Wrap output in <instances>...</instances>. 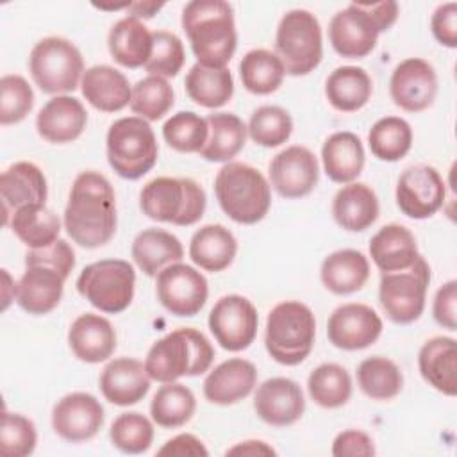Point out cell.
Returning <instances> with one entry per match:
<instances>
[{
	"label": "cell",
	"instance_id": "obj_1",
	"mask_svg": "<svg viewBox=\"0 0 457 457\" xmlns=\"http://www.w3.org/2000/svg\"><path fill=\"white\" fill-rule=\"evenodd\" d=\"M62 223L82 248H98L112 239L118 227L116 195L105 175L87 170L75 177Z\"/></svg>",
	"mask_w": 457,
	"mask_h": 457
},
{
	"label": "cell",
	"instance_id": "obj_2",
	"mask_svg": "<svg viewBox=\"0 0 457 457\" xmlns=\"http://www.w3.org/2000/svg\"><path fill=\"white\" fill-rule=\"evenodd\" d=\"M180 23L198 64L207 68H227L237 48L234 9L228 2H187L182 9Z\"/></svg>",
	"mask_w": 457,
	"mask_h": 457
},
{
	"label": "cell",
	"instance_id": "obj_3",
	"mask_svg": "<svg viewBox=\"0 0 457 457\" xmlns=\"http://www.w3.org/2000/svg\"><path fill=\"white\" fill-rule=\"evenodd\" d=\"M396 2H353L337 11L328 23V41L334 52L346 59L370 55L380 32L389 30L398 20Z\"/></svg>",
	"mask_w": 457,
	"mask_h": 457
},
{
	"label": "cell",
	"instance_id": "obj_4",
	"mask_svg": "<svg viewBox=\"0 0 457 457\" xmlns=\"http://www.w3.org/2000/svg\"><path fill=\"white\" fill-rule=\"evenodd\" d=\"M214 361L211 341L193 327H182L157 339L145 359V370L152 380L175 382L180 377L205 373Z\"/></svg>",
	"mask_w": 457,
	"mask_h": 457
},
{
	"label": "cell",
	"instance_id": "obj_5",
	"mask_svg": "<svg viewBox=\"0 0 457 457\" xmlns=\"http://www.w3.org/2000/svg\"><path fill=\"white\" fill-rule=\"evenodd\" d=\"M214 195L221 211L236 223L255 225L271 207V186L266 177L245 162H227L214 179Z\"/></svg>",
	"mask_w": 457,
	"mask_h": 457
},
{
	"label": "cell",
	"instance_id": "obj_6",
	"mask_svg": "<svg viewBox=\"0 0 457 457\" xmlns=\"http://www.w3.org/2000/svg\"><path fill=\"white\" fill-rule=\"evenodd\" d=\"M316 320L309 305L298 300L277 303L266 318L264 346L270 357L282 366H296L312 352Z\"/></svg>",
	"mask_w": 457,
	"mask_h": 457
},
{
	"label": "cell",
	"instance_id": "obj_7",
	"mask_svg": "<svg viewBox=\"0 0 457 457\" xmlns=\"http://www.w3.org/2000/svg\"><path fill=\"white\" fill-rule=\"evenodd\" d=\"M207 207L204 187L189 177H155L139 193V209L154 221L189 227Z\"/></svg>",
	"mask_w": 457,
	"mask_h": 457
},
{
	"label": "cell",
	"instance_id": "obj_8",
	"mask_svg": "<svg viewBox=\"0 0 457 457\" xmlns=\"http://www.w3.org/2000/svg\"><path fill=\"white\" fill-rule=\"evenodd\" d=\"M109 166L127 180H137L157 162L159 145L150 123L139 116H125L111 123L105 136Z\"/></svg>",
	"mask_w": 457,
	"mask_h": 457
},
{
	"label": "cell",
	"instance_id": "obj_9",
	"mask_svg": "<svg viewBox=\"0 0 457 457\" xmlns=\"http://www.w3.org/2000/svg\"><path fill=\"white\" fill-rule=\"evenodd\" d=\"M29 71L43 93L57 96L75 91L86 70L80 50L70 39L48 36L32 46Z\"/></svg>",
	"mask_w": 457,
	"mask_h": 457
},
{
	"label": "cell",
	"instance_id": "obj_10",
	"mask_svg": "<svg viewBox=\"0 0 457 457\" xmlns=\"http://www.w3.org/2000/svg\"><path fill=\"white\" fill-rule=\"evenodd\" d=\"M275 54L286 73L302 77L311 73L323 57V36L318 18L307 9L287 11L275 34Z\"/></svg>",
	"mask_w": 457,
	"mask_h": 457
},
{
	"label": "cell",
	"instance_id": "obj_11",
	"mask_svg": "<svg viewBox=\"0 0 457 457\" xmlns=\"http://www.w3.org/2000/svg\"><path fill=\"white\" fill-rule=\"evenodd\" d=\"M134 289V266L123 259H102L91 262L77 278V291L80 296L105 314L123 312L132 303Z\"/></svg>",
	"mask_w": 457,
	"mask_h": 457
},
{
	"label": "cell",
	"instance_id": "obj_12",
	"mask_svg": "<svg viewBox=\"0 0 457 457\" xmlns=\"http://www.w3.org/2000/svg\"><path fill=\"white\" fill-rule=\"evenodd\" d=\"M430 266L421 255L405 270L382 273L378 302L384 314L398 325H409L420 320L425 311Z\"/></svg>",
	"mask_w": 457,
	"mask_h": 457
},
{
	"label": "cell",
	"instance_id": "obj_13",
	"mask_svg": "<svg viewBox=\"0 0 457 457\" xmlns=\"http://www.w3.org/2000/svg\"><path fill=\"white\" fill-rule=\"evenodd\" d=\"M155 295L168 312L189 318L204 309L209 296V284L196 268L173 262L155 275Z\"/></svg>",
	"mask_w": 457,
	"mask_h": 457
},
{
	"label": "cell",
	"instance_id": "obj_14",
	"mask_svg": "<svg viewBox=\"0 0 457 457\" xmlns=\"http://www.w3.org/2000/svg\"><path fill=\"white\" fill-rule=\"evenodd\" d=\"M207 323L223 350L241 352L246 350L257 336L259 314L248 298L225 295L212 305Z\"/></svg>",
	"mask_w": 457,
	"mask_h": 457
},
{
	"label": "cell",
	"instance_id": "obj_15",
	"mask_svg": "<svg viewBox=\"0 0 457 457\" xmlns=\"http://www.w3.org/2000/svg\"><path fill=\"white\" fill-rule=\"evenodd\" d=\"M446 186L434 166L416 164L402 171L396 182V205L407 218L427 220L445 204Z\"/></svg>",
	"mask_w": 457,
	"mask_h": 457
},
{
	"label": "cell",
	"instance_id": "obj_16",
	"mask_svg": "<svg viewBox=\"0 0 457 457\" xmlns=\"http://www.w3.org/2000/svg\"><path fill=\"white\" fill-rule=\"evenodd\" d=\"M389 95L396 107L405 112L428 109L437 95V75L434 66L421 57L400 61L389 79Z\"/></svg>",
	"mask_w": 457,
	"mask_h": 457
},
{
	"label": "cell",
	"instance_id": "obj_17",
	"mask_svg": "<svg viewBox=\"0 0 457 457\" xmlns=\"http://www.w3.org/2000/svg\"><path fill=\"white\" fill-rule=\"evenodd\" d=\"M382 318L366 303H343L327 321V337L332 346L346 352L371 346L382 334Z\"/></svg>",
	"mask_w": 457,
	"mask_h": 457
},
{
	"label": "cell",
	"instance_id": "obj_18",
	"mask_svg": "<svg viewBox=\"0 0 457 457\" xmlns=\"http://www.w3.org/2000/svg\"><path fill=\"white\" fill-rule=\"evenodd\" d=\"M270 186L284 198L307 196L318 184L320 164L316 155L302 145H291L270 162Z\"/></svg>",
	"mask_w": 457,
	"mask_h": 457
},
{
	"label": "cell",
	"instance_id": "obj_19",
	"mask_svg": "<svg viewBox=\"0 0 457 457\" xmlns=\"http://www.w3.org/2000/svg\"><path fill=\"white\" fill-rule=\"evenodd\" d=\"M104 420L100 400L84 391L64 395L52 409V428L68 443H82L95 437Z\"/></svg>",
	"mask_w": 457,
	"mask_h": 457
},
{
	"label": "cell",
	"instance_id": "obj_20",
	"mask_svg": "<svg viewBox=\"0 0 457 457\" xmlns=\"http://www.w3.org/2000/svg\"><path fill=\"white\" fill-rule=\"evenodd\" d=\"M253 411L261 421L271 427H289L303 416V391L293 378H268L255 391Z\"/></svg>",
	"mask_w": 457,
	"mask_h": 457
},
{
	"label": "cell",
	"instance_id": "obj_21",
	"mask_svg": "<svg viewBox=\"0 0 457 457\" xmlns=\"http://www.w3.org/2000/svg\"><path fill=\"white\" fill-rule=\"evenodd\" d=\"M87 125V111L82 102L70 95L50 98L36 116L37 134L54 145L79 139Z\"/></svg>",
	"mask_w": 457,
	"mask_h": 457
},
{
	"label": "cell",
	"instance_id": "obj_22",
	"mask_svg": "<svg viewBox=\"0 0 457 457\" xmlns=\"http://www.w3.org/2000/svg\"><path fill=\"white\" fill-rule=\"evenodd\" d=\"M150 377L145 364L132 357H118L105 364L98 384L109 403L129 407L141 402L150 391Z\"/></svg>",
	"mask_w": 457,
	"mask_h": 457
},
{
	"label": "cell",
	"instance_id": "obj_23",
	"mask_svg": "<svg viewBox=\"0 0 457 457\" xmlns=\"http://www.w3.org/2000/svg\"><path fill=\"white\" fill-rule=\"evenodd\" d=\"M257 386L253 362L232 357L211 370L204 380V396L214 405H232L245 400Z\"/></svg>",
	"mask_w": 457,
	"mask_h": 457
},
{
	"label": "cell",
	"instance_id": "obj_24",
	"mask_svg": "<svg viewBox=\"0 0 457 457\" xmlns=\"http://www.w3.org/2000/svg\"><path fill=\"white\" fill-rule=\"evenodd\" d=\"M0 196L4 207V223H9L11 214L25 205L45 204L48 196L46 177L39 166L29 161L11 164L0 177Z\"/></svg>",
	"mask_w": 457,
	"mask_h": 457
},
{
	"label": "cell",
	"instance_id": "obj_25",
	"mask_svg": "<svg viewBox=\"0 0 457 457\" xmlns=\"http://www.w3.org/2000/svg\"><path fill=\"white\" fill-rule=\"evenodd\" d=\"M64 277L45 264L25 266L23 275L16 282V303L29 314L43 316L52 312L64 291Z\"/></svg>",
	"mask_w": 457,
	"mask_h": 457
},
{
	"label": "cell",
	"instance_id": "obj_26",
	"mask_svg": "<svg viewBox=\"0 0 457 457\" xmlns=\"http://www.w3.org/2000/svg\"><path fill=\"white\" fill-rule=\"evenodd\" d=\"M68 345L79 361L98 364L114 353L116 330L107 318L86 312L71 323L68 330Z\"/></svg>",
	"mask_w": 457,
	"mask_h": 457
},
{
	"label": "cell",
	"instance_id": "obj_27",
	"mask_svg": "<svg viewBox=\"0 0 457 457\" xmlns=\"http://www.w3.org/2000/svg\"><path fill=\"white\" fill-rule=\"evenodd\" d=\"M80 91L87 104L102 112L121 111L130 104L132 96V86L127 77L109 64L87 68L80 80Z\"/></svg>",
	"mask_w": 457,
	"mask_h": 457
},
{
	"label": "cell",
	"instance_id": "obj_28",
	"mask_svg": "<svg viewBox=\"0 0 457 457\" xmlns=\"http://www.w3.org/2000/svg\"><path fill=\"white\" fill-rule=\"evenodd\" d=\"M418 368L428 386L446 396H455L457 345L453 337L436 336L425 341L418 353Z\"/></svg>",
	"mask_w": 457,
	"mask_h": 457
},
{
	"label": "cell",
	"instance_id": "obj_29",
	"mask_svg": "<svg viewBox=\"0 0 457 457\" xmlns=\"http://www.w3.org/2000/svg\"><path fill=\"white\" fill-rule=\"evenodd\" d=\"M380 214L375 191L364 182L343 184L332 198L334 221L348 232H362L370 228Z\"/></svg>",
	"mask_w": 457,
	"mask_h": 457
},
{
	"label": "cell",
	"instance_id": "obj_30",
	"mask_svg": "<svg viewBox=\"0 0 457 457\" xmlns=\"http://www.w3.org/2000/svg\"><path fill=\"white\" fill-rule=\"evenodd\" d=\"M370 257L382 273L409 268L418 257L414 234L400 223H387L370 239Z\"/></svg>",
	"mask_w": 457,
	"mask_h": 457
},
{
	"label": "cell",
	"instance_id": "obj_31",
	"mask_svg": "<svg viewBox=\"0 0 457 457\" xmlns=\"http://www.w3.org/2000/svg\"><path fill=\"white\" fill-rule=\"evenodd\" d=\"M366 161L362 141L357 134L339 130L330 134L321 146V162L327 177L337 184H350L362 173Z\"/></svg>",
	"mask_w": 457,
	"mask_h": 457
},
{
	"label": "cell",
	"instance_id": "obj_32",
	"mask_svg": "<svg viewBox=\"0 0 457 457\" xmlns=\"http://www.w3.org/2000/svg\"><path fill=\"white\" fill-rule=\"evenodd\" d=\"M320 278L327 291L345 296L357 293L370 278L368 257L353 248H341L328 253L320 268Z\"/></svg>",
	"mask_w": 457,
	"mask_h": 457
},
{
	"label": "cell",
	"instance_id": "obj_33",
	"mask_svg": "<svg viewBox=\"0 0 457 457\" xmlns=\"http://www.w3.org/2000/svg\"><path fill=\"white\" fill-rule=\"evenodd\" d=\"M237 253L236 236L221 223L200 227L189 241L191 261L211 273L227 270Z\"/></svg>",
	"mask_w": 457,
	"mask_h": 457
},
{
	"label": "cell",
	"instance_id": "obj_34",
	"mask_svg": "<svg viewBox=\"0 0 457 457\" xmlns=\"http://www.w3.org/2000/svg\"><path fill=\"white\" fill-rule=\"evenodd\" d=\"M130 255L136 266L146 275L155 277L161 270L173 262H180L184 257V248L180 239L157 227L141 230L130 246Z\"/></svg>",
	"mask_w": 457,
	"mask_h": 457
},
{
	"label": "cell",
	"instance_id": "obj_35",
	"mask_svg": "<svg viewBox=\"0 0 457 457\" xmlns=\"http://www.w3.org/2000/svg\"><path fill=\"white\" fill-rule=\"evenodd\" d=\"M107 46L111 57L118 64L134 70L148 62L154 46V36L141 20L125 16L111 27Z\"/></svg>",
	"mask_w": 457,
	"mask_h": 457
},
{
	"label": "cell",
	"instance_id": "obj_36",
	"mask_svg": "<svg viewBox=\"0 0 457 457\" xmlns=\"http://www.w3.org/2000/svg\"><path fill=\"white\" fill-rule=\"evenodd\" d=\"M373 93L371 77L359 66H339L325 80V96L339 112L362 109Z\"/></svg>",
	"mask_w": 457,
	"mask_h": 457
},
{
	"label": "cell",
	"instance_id": "obj_37",
	"mask_svg": "<svg viewBox=\"0 0 457 457\" xmlns=\"http://www.w3.org/2000/svg\"><path fill=\"white\" fill-rule=\"evenodd\" d=\"M209 137L205 146L198 152L209 162H230L246 143V125L232 112H212L207 118Z\"/></svg>",
	"mask_w": 457,
	"mask_h": 457
},
{
	"label": "cell",
	"instance_id": "obj_38",
	"mask_svg": "<svg viewBox=\"0 0 457 457\" xmlns=\"http://www.w3.org/2000/svg\"><path fill=\"white\" fill-rule=\"evenodd\" d=\"M12 234L29 248H43L59 239L61 220L45 204L16 209L9 218Z\"/></svg>",
	"mask_w": 457,
	"mask_h": 457
},
{
	"label": "cell",
	"instance_id": "obj_39",
	"mask_svg": "<svg viewBox=\"0 0 457 457\" xmlns=\"http://www.w3.org/2000/svg\"><path fill=\"white\" fill-rule=\"evenodd\" d=\"M187 96L207 109H218L230 102L234 95V79L228 68H207L193 64L184 79Z\"/></svg>",
	"mask_w": 457,
	"mask_h": 457
},
{
	"label": "cell",
	"instance_id": "obj_40",
	"mask_svg": "<svg viewBox=\"0 0 457 457\" xmlns=\"http://www.w3.org/2000/svg\"><path fill=\"white\" fill-rule=\"evenodd\" d=\"M239 77L245 89L252 95H271L282 86L286 70L275 52L253 48L243 55Z\"/></svg>",
	"mask_w": 457,
	"mask_h": 457
},
{
	"label": "cell",
	"instance_id": "obj_41",
	"mask_svg": "<svg viewBox=\"0 0 457 457\" xmlns=\"http://www.w3.org/2000/svg\"><path fill=\"white\" fill-rule=\"evenodd\" d=\"M196 411L193 391L180 382H164L150 402V416L162 428L186 425Z\"/></svg>",
	"mask_w": 457,
	"mask_h": 457
},
{
	"label": "cell",
	"instance_id": "obj_42",
	"mask_svg": "<svg viewBox=\"0 0 457 457\" xmlns=\"http://www.w3.org/2000/svg\"><path fill=\"white\" fill-rule=\"evenodd\" d=\"M359 389L371 400L387 402L400 395L403 387V375L395 361L373 355L357 366Z\"/></svg>",
	"mask_w": 457,
	"mask_h": 457
},
{
	"label": "cell",
	"instance_id": "obj_43",
	"mask_svg": "<svg viewBox=\"0 0 457 457\" xmlns=\"http://www.w3.org/2000/svg\"><path fill=\"white\" fill-rule=\"evenodd\" d=\"M352 377L346 368L336 362H323L307 378L311 400L323 409L343 407L352 396Z\"/></svg>",
	"mask_w": 457,
	"mask_h": 457
},
{
	"label": "cell",
	"instance_id": "obj_44",
	"mask_svg": "<svg viewBox=\"0 0 457 457\" xmlns=\"http://www.w3.org/2000/svg\"><path fill=\"white\" fill-rule=\"evenodd\" d=\"M371 154L386 162L403 159L412 146V129L400 116H384L377 120L368 134Z\"/></svg>",
	"mask_w": 457,
	"mask_h": 457
},
{
	"label": "cell",
	"instance_id": "obj_45",
	"mask_svg": "<svg viewBox=\"0 0 457 457\" xmlns=\"http://www.w3.org/2000/svg\"><path fill=\"white\" fill-rule=\"evenodd\" d=\"M175 104V93L171 84L157 75H146L132 86L130 109L136 116L146 121H157L164 118Z\"/></svg>",
	"mask_w": 457,
	"mask_h": 457
},
{
	"label": "cell",
	"instance_id": "obj_46",
	"mask_svg": "<svg viewBox=\"0 0 457 457\" xmlns=\"http://www.w3.org/2000/svg\"><path fill=\"white\" fill-rule=\"evenodd\" d=\"M162 137L180 154H198L209 137L207 120L193 111H179L162 125Z\"/></svg>",
	"mask_w": 457,
	"mask_h": 457
},
{
	"label": "cell",
	"instance_id": "obj_47",
	"mask_svg": "<svg viewBox=\"0 0 457 457\" xmlns=\"http://www.w3.org/2000/svg\"><path fill=\"white\" fill-rule=\"evenodd\" d=\"M246 130L250 139L259 146L277 148L291 137L293 118L284 107L261 105L252 112Z\"/></svg>",
	"mask_w": 457,
	"mask_h": 457
},
{
	"label": "cell",
	"instance_id": "obj_48",
	"mask_svg": "<svg viewBox=\"0 0 457 457\" xmlns=\"http://www.w3.org/2000/svg\"><path fill=\"white\" fill-rule=\"evenodd\" d=\"M109 437L123 453H145L154 443V425L141 412H123L112 421Z\"/></svg>",
	"mask_w": 457,
	"mask_h": 457
},
{
	"label": "cell",
	"instance_id": "obj_49",
	"mask_svg": "<svg viewBox=\"0 0 457 457\" xmlns=\"http://www.w3.org/2000/svg\"><path fill=\"white\" fill-rule=\"evenodd\" d=\"M152 36L154 46L150 59L145 64V70L148 71V75H157L162 79L177 77L186 61V52L180 37L170 30H155L152 32Z\"/></svg>",
	"mask_w": 457,
	"mask_h": 457
},
{
	"label": "cell",
	"instance_id": "obj_50",
	"mask_svg": "<svg viewBox=\"0 0 457 457\" xmlns=\"http://www.w3.org/2000/svg\"><path fill=\"white\" fill-rule=\"evenodd\" d=\"M34 107V91L21 75L0 79V123L14 125L23 121Z\"/></svg>",
	"mask_w": 457,
	"mask_h": 457
},
{
	"label": "cell",
	"instance_id": "obj_51",
	"mask_svg": "<svg viewBox=\"0 0 457 457\" xmlns=\"http://www.w3.org/2000/svg\"><path fill=\"white\" fill-rule=\"evenodd\" d=\"M37 432L32 420L4 411L0 425V453L4 457H27L34 452Z\"/></svg>",
	"mask_w": 457,
	"mask_h": 457
},
{
	"label": "cell",
	"instance_id": "obj_52",
	"mask_svg": "<svg viewBox=\"0 0 457 457\" xmlns=\"http://www.w3.org/2000/svg\"><path fill=\"white\" fill-rule=\"evenodd\" d=\"M32 264H45L57 270L64 278L70 277L71 270L75 268V252L68 241L57 239L48 246L43 248H29L25 253V266Z\"/></svg>",
	"mask_w": 457,
	"mask_h": 457
},
{
	"label": "cell",
	"instance_id": "obj_53",
	"mask_svg": "<svg viewBox=\"0 0 457 457\" xmlns=\"http://www.w3.org/2000/svg\"><path fill=\"white\" fill-rule=\"evenodd\" d=\"M430 30L436 41L446 48L457 46V4L446 2L436 7L430 18Z\"/></svg>",
	"mask_w": 457,
	"mask_h": 457
},
{
	"label": "cell",
	"instance_id": "obj_54",
	"mask_svg": "<svg viewBox=\"0 0 457 457\" xmlns=\"http://www.w3.org/2000/svg\"><path fill=\"white\" fill-rule=\"evenodd\" d=\"M457 280L445 282L432 302V316L443 328H457Z\"/></svg>",
	"mask_w": 457,
	"mask_h": 457
},
{
	"label": "cell",
	"instance_id": "obj_55",
	"mask_svg": "<svg viewBox=\"0 0 457 457\" xmlns=\"http://www.w3.org/2000/svg\"><path fill=\"white\" fill-rule=\"evenodd\" d=\"M334 457H371L375 455L373 439L362 430H343L334 437L332 443Z\"/></svg>",
	"mask_w": 457,
	"mask_h": 457
},
{
	"label": "cell",
	"instance_id": "obj_56",
	"mask_svg": "<svg viewBox=\"0 0 457 457\" xmlns=\"http://www.w3.org/2000/svg\"><path fill=\"white\" fill-rule=\"evenodd\" d=\"M157 455H175V457H207L209 450L205 445L193 434H179L168 439L159 450Z\"/></svg>",
	"mask_w": 457,
	"mask_h": 457
},
{
	"label": "cell",
	"instance_id": "obj_57",
	"mask_svg": "<svg viewBox=\"0 0 457 457\" xmlns=\"http://www.w3.org/2000/svg\"><path fill=\"white\" fill-rule=\"evenodd\" d=\"M227 455H277V452L259 439H248L227 450Z\"/></svg>",
	"mask_w": 457,
	"mask_h": 457
},
{
	"label": "cell",
	"instance_id": "obj_58",
	"mask_svg": "<svg viewBox=\"0 0 457 457\" xmlns=\"http://www.w3.org/2000/svg\"><path fill=\"white\" fill-rule=\"evenodd\" d=\"M162 7L164 4H157V2H130L127 7V12H130L129 16H134L137 20L154 18V14H157Z\"/></svg>",
	"mask_w": 457,
	"mask_h": 457
},
{
	"label": "cell",
	"instance_id": "obj_59",
	"mask_svg": "<svg viewBox=\"0 0 457 457\" xmlns=\"http://www.w3.org/2000/svg\"><path fill=\"white\" fill-rule=\"evenodd\" d=\"M2 277H4V305H2V309L5 311L7 307H9V302H11V296L7 295V291L9 289H14L16 291V284H12L11 286V277H9V273H7V270H2Z\"/></svg>",
	"mask_w": 457,
	"mask_h": 457
}]
</instances>
